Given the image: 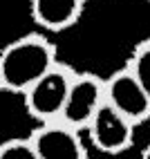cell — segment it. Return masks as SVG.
I'll use <instances>...</instances> for the list:
<instances>
[{
    "mask_svg": "<svg viewBox=\"0 0 150 159\" xmlns=\"http://www.w3.org/2000/svg\"><path fill=\"white\" fill-rule=\"evenodd\" d=\"M139 159H150V146H146L143 150H141V155H139Z\"/></svg>",
    "mask_w": 150,
    "mask_h": 159,
    "instance_id": "30bf717a",
    "label": "cell"
},
{
    "mask_svg": "<svg viewBox=\"0 0 150 159\" xmlns=\"http://www.w3.org/2000/svg\"><path fill=\"white\" fill-rule=\"evenodd\" d=\"M27 139L38 159H90L83 143V132L61 121L36 123Z\"/></svg>",
    "mask_w": 150,
    "mask_h": 159,
    "instance_id": "8992f818",
    "label": "cell"
},
{
    "mask_svg": "<svg viewBox=\"0 0 150 159\" xmlns=\"http://www.w3.org/2000/svg\"><path fill=\"white\" fill-rule=\"evenodd\" d=\"M103 99L137 128L150 119V99L125 65L103 79Z\"/></svg>",
    "mask_w": 150,
    "mask_h": 159,
    "instance_id": "3957f363",
    "label": "cell"
},
{
    "mask_svg": "<svg viewBox=\"0 0 150 159\" xmlns=\"http://www.w3.org/2000/svg\"><path fill=\"white\" fill-rule=\"evenodd\" d=\"M83 2H85V5H88V2H90V0H83Z\"/></svg>",
    "mask_w": 150,
    "mask_h": 159,
    "instance_id": "8fae6325",
    "label": "cell"
},
{
    "mask_svg": "<svg viewBox=\"0 0 150 159\" xmlns=\"http://www.w3.org/2000/svg\"><path fill=\"white\" fill-rule=\"evenodd\" d=\"M56 47L43 31L23 34L0 49V92L23 94L58 63Z\"/></svg>",
    "mask_w": 150,
    "mask_h": 159,
    "instance_id": "6da1fadb",
    "label": "cell"
},
{
    "mask_svg": "<svg viewBox=\"0 0 150 159\" xmlns=\"http://www.w3.org/2000/svg\"><path fill=\"white\" fill-rule=\"evenodd\" d=\"M125 67L134 74V79L141 83V88L146 90L148 99H150V36L141 38L132 47L130 56L125 61Z\"/></svg>",
    "mask_w": 150,
    "mask_h": 159,
    "instance_id": "ba28073f",
    "label": "cell"
},
{
    "mask_svg": "<svg viewBox=\"0 0 150 159\" xmlns=\"http://www.w3.org/2000/svg\"><path fill=\"white\" fill-rule=\"evenodd\" d=\"M0 159H38L27 137H11L0 141Z\"/></svg>",
    "mask_w": 150,
    "mask_h": 159,
    "instance_id": "9c48e42d",
    "label": "cell"
},
{
    "mask_svg": "<svg viewBox=\"0 0 150 159\" xmlns=\"http://www.w3.org/2000/svg\"><path fill=\"white\" fill-rule=\"evenodd\" d=\"M74 72L76 70L72 65L58 61L27 92L20 94L27 114L36 123L58 121L65 99H67V92H70V85H72V79H74Z\"/></svg>",
    "mask_w": 150,
    "mask_h": 159,
    "instance_id": "7a4b0ae2",
    "label": "cell"
},
{
    "mask_svg": "<svg viewBox=\"0 0 150 159\" xmlns=\"http://www.w3.org/2000/svg\"><path fill=\"white\" fill-rule=\"evenodd\" d=\"M103 103H105L103 76L94 72H74V79H72V85H70L58 121L83 132Z\"/></svg>",
    "mask_w": 150,
    "mask_h": 159,
    "instance_id": "277c9868",
    "label": "cell"
},
{
    "mask_svg": "<svg viewBox=\"0 0 150 159\" xmlns=\"http://www.w3.org/2000/svg\"><path fill=\"white\" fill-rule=\"evenodd\" d=\"M134 130H137V125H132L125 116H121L116 110H112L108 103H103L83 132L88 134L90 143L99 152L116 157L132 148Z\"/></svg>",
    "mask_w": 150,
    "mask_h": 159,
    "instance_id": "5b68a950",
    "label": "cell"
},
{
    "mask_svg": "<svg viewBox=\"0 0 150 159\" xmlns=\"http://www.w3.org/2000/svg\"><path fill=\"white\" fill-rule=\"evenodd\" d=\"M83 0H29V14L43 34H61L81 20Z\"/></svg>",
    "mask_w": 150,
    "mask_h": 159,
    "instance_id": "52a82bcc",
    "label": "cell"
},
{
    "mask_svg": "<svg viewBox=\"0 0 150 159\" xmlns=\"http://www.w3.org/2000/svg\"><path fill=\"white\" fill-rule=\"evenodd\" d=\"M148 2H150V0H148Z\"/></svg>",
    "mask_w": 150,
    "mask_h": 159,
    "instance_id": "7c38bea8",
    "label": "cell"
}]
</instances>
